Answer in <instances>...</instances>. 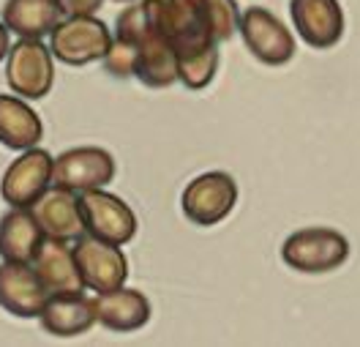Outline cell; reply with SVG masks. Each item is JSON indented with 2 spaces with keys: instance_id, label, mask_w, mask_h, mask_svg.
Returning a JSON list of instances; mask_svg holds the SVG:
<instances>
[{
  "instance_id": "cell-1",
  "label": "cell",
  "mask_w": 360,
  "mask_h": 347,
  "mask_svg": "<svg viewBox=\"0 0 360 347\" xmlns=\"http://www.w3.org/2000/svg\"><path fill=\"white\" fill-rule=\"evenodd\" d=\"M120 39H129L136 44V80L148 88H169L178 82V58L172 44L158 33L153 25L148 23L142 3L136 0L126 6L117 14L115 33Z\"/></svg>"
},
{
  "instance_id": "cell-2",
  "label": "cell",
  "mask_w": 360,
  "mask_h": 347,
  "mask_svg": "<svg viewBox=\"0 0 360 347\" xmlns=\"http://www.w3.org/2000/svg\"><path fill=\"white\" fill-rule=\"evenodd\" d=\"M148 23L172 44L175 55L216 44L200 0H139Z\"/></svg>"
},
{
  "instance_id": "cell-3",
  "label": "cell",
  "mask_w": 360,
  "mask_h": 347,
  "mask_svg": "<svg viewBox=\"0 0 360 347\" xmlns=\"http://www.w3.org/2000/svg\"><path fill=\"white\" fill-rule=\"evenodd\" d=\"M281 260L300 274H328L349 260V241L330 227H306L284 241Z\"/></svg>"
},
{
  "instance_id": "cell-4",
  "label": "cell",
  "mask_w": 360,
  "mask_h": 347,
  "mask_svg": "<svg viewBox=\"0 0 360 347\" xmlns=\"http://www.w3.org/2000/svg\"><path fill=\"white\" fill-rule=\"evenodd\" d=\"M112 46V30L93 17H66L49 33L52 55L66 66H88L104 61Z\"/></svg>"
},
{
  "instance_id": "cell-5",
  "label": "cell",
  "mask_w": 360,
  "mask_h": 347,
  "mask_svg": "<svg viewBox=\"0 0 360 347\" xmlns=\"http://www.w3.org/2000/svg\"><path fill=\"white\" fill-rule=\"evenodd\" d=\"M235 203H238V184L229 172H221V170L202 172L183 189V197H180L183 216L197 227H213L224 222L235 210Z\"/></svg>"
},
{
  "instance_id": "cell-6",
  "label": "cell",
  "mask_w": 360,
  "mask_h": 347,
  "mask_svg": "<svg viewBox=\"0 0 360 347\" xmlns=\"http://www.w3.org/2000/svg\"><path fill=\"white\" fill-rule=\"evenodd\" d=\"M55 55L41 39H20L6 55V82L22 99H44L55 85Z\"/></svg>"
},
{
  "instance_id": "cell-7",
  "label": "cell",
  "mask_w": 360,
  "mask_h": 347,
  "mask_svg": "<svg viewBox=\"0 0 360 347\" xmlns=\"http://www.w3.org/2000/svg\"><path fill=\"white\" fill-rule=\"evenodd\" d=\"M240 36L246 49L265 66H284L295 58V36L273 11L251 6L240 14Z\"/></svg>"
},
{
  "instance_id": "cell-8",
  "label": "cell",
  "mask_w": 360,
  "mask_h": 347,
  "mask_svg": "<svg viewBox=\"0 0 360 347\" xmlns=\"http://www.w3.org/2000/svg\"><path fill=\"white\" fill-rule=\"evenodd\" d=\"M79 210L85 222V235H93L107 244H117V246H126L136 235L134 210L104 189L79 191Z\"/></svg>"
},
{
  "instance_id": "cell-9",
  "label": "cell",
  "mask_w": 360,
  "mask_h": 347,
  "mask_svg": "<svg viewBox=\"0 0 360 347\" xmlns=\"http://www.w3.org/2000/svg\"><path fill=\"white\" fill-rule=\"evenodd\" d=\"M115 178V159L110 151L98 145H79L63 151L52 167V186L68 191L104 189Z\"/></svg>"
},
{
  "instance_id": "cell-10",
  "label": "cell",
  "mask_w": 360,
  "mask_h": 347,
  "mask_svg": "<svg viewBox=\"0 0 360 347\" xmlns=\"http://www.w3.org/2000/svg\"><path fill=\"white\" fill-rule=\"evenodd\" d=\"M52 167H55V159L41 148L22 151V156L8 164L0 181L3 200L11 208H33L52 186Z\"/></svg>"
},
{
  "instance_id": "cell-11",
  "label": "cell",
  "mask_w": 360,
  "mask_h": 347,
  "mask_svg": "<svg viewBox=\"0 0 360 347\" xmlns=\"http://www.w3.org/2000/svg\"><path fill=\"white\" fill-rule=\"evenodd\" d=\"M74 257H77L79 277L85 282V287L96 293L117 290L129 279V260L117 244L82 235L79 241H74Z\"/></svg>"
},
{
  "instance_id": "cell-12",
  "label": "cell",
  "mask_w": 360,
  "mask_h": 347,
  "mask_svg": "<svg viewBox=\"0 0 360 347\" xmlns=\"http://www.w3.org/2000/svg\"><path fill=\"white\" fill-rule=\"evenodd\" d=\"M295 30L311 49H330L344 39V8L338 0H290Z\"/></svg>"
},
{
  "instance_id": "cell-13",
  "label": "cell",
  "mask_w": 360,
  "mask_h": 347,
  "mask_svg": "<svg viewBox=\"0 0 360 347\" xmlns=\"http://www.w3.org/2000/svg\"><path fill=\"white\" fill-rule=\"evenodd\" d=\"M49 290L39 279L33 263H0V306L14 317H39Z\"/></svg>"
},
{
  "instance_id": "cell-14",
  "label": "cell",
  "mask_w": 360,
  "mask_h": 347,
  "mask_svg": "<svg viewBox=\"0 0 360 347\" xmlns=\"http://www.w3.org/2000/svg\"><path fill=\"white\" fill-rule=\"evenodd\" d=\"M33 213L41 225L44 238L55 241H79L85 235V222H82V210H79V197L77 191H68L60 186H49L46 194L33 206Z\"/></svg>"
},
{
  "instance_id": "cell-15",
  "label": "cell",
  "mask_w": 360,
  "mask_h": 347,
  "mask_svg": "<svg viewBox=\"0 0 360 347\" xmlns=\"http://www.w3.org/2000/svg\"><path fill=\"white\" fill-rule=\"evenodd\" d=\"M39 320H41V328L46 334L60 336V339L88 334L90 328L98 323L96 303L82 290L79 293H52L46 298Z\"/></svg>"
},
{
  "instance_id": "cell-16",
  "label": "cell",
  "mask_w": 360,
  "mask_h": 347,
  "mask_svg": "<svg viewBox=\"0 0 360 347\" xmlns=\"http://www.w3.org/2000/svg\"><path fill=\"white\" fill-rule=\"evenodd\" d=\"M96 317L107 331L115 334H131L139 331L150 320V301L145 293L129 290L126 284L110 290V293H96Z\"/></svg>"
},
{
  "instance_id": "cell-17",
  "label": "cell",
  "mask_w": 360,
  "mask_h": 347,
  "mask_svg": "<svg viewBox=\"0 0 360 347\" xmlns=\"http://www.w3.org/2000/svg\"><path fill=\"white\" fill-rule=\"evenodd\" d=\"M33 268L39 279L44 282V287L52 293H79L85 287V282L79 277V265L74 257V246H68V241H55L44 238V244L39 246V255L33 260Z\"/></svg>"
},
{
  "instance_id": "cell-18",
  "label": "cell",
  "mask_w": 360,
  "mask_h": 347,
  "mask_svg": "<svg viewBox=\"0 0 360 347\" xmlns=\"http://www.w3.org/2000/svg\"><path fill=\"white\" fill-rule=\"evenodd\" d=\"M44 232L30 208H11L0 216V257L8 263H33Z\"/></svg>"
},
{
  "instance_id": "cell-19",
  "label": "cell",
  "mask_w": 360,
  "mask_h": 347,
  "mask_svg": "<svg viewBox=\"0 0 360 347\" xmlns=\"http://www.w3.org/2000/svg\"><path fill=\"white\" fill-rule=\"evenodd\" d=\"M44 134V123L36 110L17 93H0V145L11 151L36 148Z\"/></svg>"
},
{
  "instance_id": "cell-20",
  "label": "cell",
  "mask_w": 360,
  "mask_h": 347,
  "mask_svg": "<svg viewBox=\"0 0 360 347\" xmlns=\"http://www.w3.org/2000/svg\"><path fill=\"white\" fill-rule=\"evenodd\" d=\"M66 14L58 0H6L3 23L20 39H44Z\"/></svg>"
},
{
  "instance_id": "cell-21",
  "label": "cell",
  "mask_w": 360,
  "mask_h": 347,
  "mask_svg": "<svg viewBox=\"0 0 360 347\" xmlns=\"http://www.w3.org/2000/svg\"><path fill=\"white\" fill-rule=\"evenodd\" d=\"M175 58H178V82H183L188 91H202L213 82L219 69V44L188 49Z\"/></svg>"
},
{
  "instance_id": "cell-22",
  "label": "cell",
  "mask_w": 360,
  "mask_h": 347,
  "mask_svg": "<svg viewBox=\"0 0 360 347\" xmlns=\"http://www.w3.org/2000/svg\"><path fill=\"white\" fill-rule=\"evenodd\" d=\"M205 11V20L207 27L216 39V44L229 42L235 36V30L240 27V11H238V3L235 0H200Z\"/></svg>"
},
{
  "instance_id": "cell-23",
  "label": "cell",
  "mask_w": 360,
  "mask_h": 347,
  "mask_svg": "<svg viewBox=\"0 0 360 347\" xmlns=\"http://www.w3.org/2000/svg\"><path fill=\"white\" fill-rule=\"evenodd\" d=\"M58 3L66 17H93L104 6V0H58Z\"/></svg>"
},
{
  "instance_id": "cell-24",
  "label": "cell",
  "mask_w": 360,
  "mask_h": 347,
  "mask_svg": "<svg viewBox=\"0 0 360 347\" xmlns=\"http://www.w3.org/2000/svg\"><path fill=\"white\" fill-rule=\"evenodd\" d=\"M8 33H11V30H8V27H6V23L0 20V61H3V58L8 55V49H11V42H8Z\"/></svg>"
},
{
  "instance_id": "cell-25",
  "label": "cell",
  "mask_w": 360,
  "mask_h": 347,
  "mask_svg": "<svg viewBox=\"0 0 360 347\" xmlns=\"http://www.w3.org/2000/svg\"><path fill=\"white\" fill-rule=\"evenodd\" d=\"M115 3H134V0H115Z\"/></svg>"
}]
</instances>
